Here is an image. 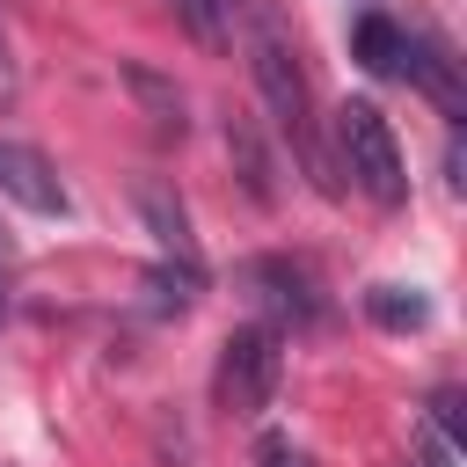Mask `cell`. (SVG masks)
I'll use <instances>...</instances> for the list:
<instances>
[{
    "label": "cell",
    "instance_id": "6da1fadb",
    "mask_svg": "<svg viewBox=\"0 0 467 467\" xmlns=\"http://www.w3.org/2000/svg\"><path fill=\"white\" fill-rule=\"evenodd\" d=\"M248 73H255V88H263V102H270L277 139L299 153L306 182H314L321 197H336V168H328V146H321V131H314V88H306L299 51L285 44V29H277L270 15H255V36H248Z\"/></svg>",
    "mask_w": 467,
    "mask_h": 467
},
{
    "label": "cell",
    "instance_id": "7a4b0ae2",
    "mask_svg": "<svg viewBox=\"0 0 467 467\" xmlns=\"http://www.w3.org/2000/svg\"><path fill=\"white\" fill-rule=\"evenodd\" d=\"M336 153L350 168V182L372 197V204H401L409 197V161L394 146V124L372 109V102H343L336 109Z\"/></svg>",
    "mask_w": 467,
    "mask_h": 467
},
{
    "label": "cell",
    "instance_id": "3957f363",
    "mask_svg": "<svg viewBox=\"0 0 467 467\" xmlns=\"http://www.w3.org/2000/svg\"><path fill=\"white\" fill-rule=\"evenodd\" d=\"M277 372H285L277 328L248 321V328H234V336L219 343V379H212V394H219L226 416H263L270 394H277Z\"/></svg>",
    "mask_w": 467,
    "mask_h": 467
},
{
    "label": "cell",
    "instance_id": "277c9868",
    "mask_svg": "<svg viewBox=\"0 0 467 467\" xmlns=\"http://www.w3.org/2000/svg\"><path fill=\"white\" fill-rule=\"evenodd\" d=\"M0 197L22 204V212H36V219H66V182H58V168H51L36 146H22V139H0Z\"/></svg>",
    "mask_w": 467,
    "mask_h": 467
},
{
    "label": "cell",
    "instance_id": "5b68a950",
    "mask_svg": "<svg viewBox=\"0 0 467 467\" xmlns=\"http://www.w3.org/2000/svg\"><path fill=\"white\" fill-rule=\"evenodd\" d=\"M139 212H146L153 241H161L175 263H197V234H190V212H182V197H175L168 182H139Z\"/></svg>",
    "mask_w": 467,
    "mask_h": 467
},
{
    "label": "cell",
    "instance_id": "8992f818",
    "mask_svg": "<svg viewBox=\"0 0 467 467\" xmlns=\"http://www.w3.org/2000/svg\"><path fill=\"white\" fill-rule=\"evenodd\" d=\"M350 51H358L372 73H387V80H409V29H401V22H387V15H365V22L350 29Z\"/></svg>",
    "mask_w": 467,
    "mask_h": 467
},
{
    "label": "cell",
    "instance_id": "52a82bcc",
    "mask_svg": "<svg viewBox=\"0 0 467 467\" xmlns=\"http://www.w3.org/2000/svg\"><path fill=\"white\" fill-rule=\"evenodd\" d=\"M226 153H234V168H241V190H248L255 204H270L277 182H270V153H263V139H255L248 117H226Z\"/></svg>",
    "mask_w": 467,
    "mask_h": 467
},
{
    "label": "cell",
    "instance_id": "ba28073f",
    "mask_svg": "<svg viewBox=\"0 0 467 467\" xmlns=\"http://www.w3.org/2000/svg\"><path fill=\"white\" fill-rule=\"evenodd\" d=\"M248 285H263V306H277L292 321H314V292L292 263H248Z\"/></svg>",
    "mask_w": 467,
    "mask_h": 467
},
{
    "label": "cell",
    "instance_id": "9c48e42d",
    "mask_svg": "<svg viewBox=\"0 0 467 467\" xmlns=\"http://www.w3.org/2000/svg\"><path fill=\"white\" fill-rule=\"evenodd\" d=\"M197 285H204L197 263H161V270H146V306L153 314H182L197 299Z\"/></svg>",
    "mask_w": 467,
    "mask_h": 467
},
{
    "label": "cell",
    "instance_id": "30bf717a",
    "mask_svg": "<svg viewBox=\"0 0 467 467\" xmlns=\"http://www.w3.org/2000/svg\"><path fill=\"white\" fill-rule=\"evenodd\" d=\"M365 314H372L379 328H423V321H431V299H423L416 285H372Z\"/></svg>",
    "mask_w": 467,
    "mask_h": 467
},
{
    "label": "cell",
    "instance_id": "8fae6325",
    "mask_svg": "<svg viewBox=\"0 0 467 467\" xmlns=\"http://www.w3.org/2000/svg\"><path fill=\"white\" fill-rule=\"evenodd\" d=\"M124 80H131V95L153 109V124H161V131H182V95H175L168 80H153L146 66H124Z\"/></svg>",
    "mask_w": 467,
    "mask_h": 467
},
{
    "label": "cell",
    "instance_id": "7c38bea8",
    "mask_svg": "<svg viewBox=\"0 0 467 467\" xmlns=\"http://www.w3.org/2000/svg\"><path fill=\"white\" fill-rule=\"evenodd\" d=\"M255 467H314V460H306V445H292L285 431H263V438H255Z\"/></svg>",
    "mask_w": 467,
    "mask_h": 467
},
{
    "label": "cell",
    "instance_id": "4fadbf2b",
    "mask_svg": "<svg viewBox=\"0 0 467 467\" xmlns=\"http://www.w3.org/2000/svg\"><path fill=\"white\" fill-rule=\"evenodd\" d=\"M175 15H182V22L197 29V36H219V29H226V15H219L212 0H175Z\"/></svg>",
    "mask_w": 467,
    "mask_h": 467
},
{
    "label": "cell",
    "instance_id": "5bb4252c",
    "mask_svg": "<svg viewBox=\"0 0 467 467\" xmlns=\"http://www.w3.org/2000/svg\"><path fill=\"white\" fill-rule=\"evenodd\" d=\"M452 460H460V445L438 438V431H423V467H452Z\"/></svg>",
    "mask_w": 467,
    "mask_h": 467
},
{
    "label": "cell",
    "instance_id": "9a60e30c",
    "mask_svg": "<svg viewBox=\"0 0 467 467\" xmlns=\"http://www.w3.org/2000/svg\"><path fill=\"white\" fill-rule=\"evenodd\" d=\"M15 88H22V73H15V51H7V36H0V109L15 102Z\"/></svg>",
    "mask_w": 467,
    "mask_h": 467
},
{
    "label": "cell",
    "instance_id": "2e32d148",
    "mask_svg": "<svg viewBox=\"0 0 467 467\" xmlns=\"http://www.w3.org/2000/svg\"><path fill=\"white\" fill-rule=\"evenodd\" d=\"M212 7H219V15H234V7H248V0H212Z\"/></svg>",
    "mask_w": 467,
    "mask_h": 467
},
{
    "label": "cell",
    "instance_id": "e0dca14e",
    "mask_svg": "<svg viewBox=\"0 0 467 467\" xmlns=\"http://www.w3.org/2000/svg\"><path fill=\"white\" fill-rule=\"evenodd\" d=\"M0 299H7V292H0Z\"/></svg>",
    "mask_w": 467,
    "mask_h": 467
}]
</instances>
